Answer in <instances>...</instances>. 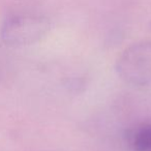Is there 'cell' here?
<instances>
[{
	"mask_svg": "<svg viewBox=\"0 0 151 151\" xmlns=\"http://www.w3.org/2000/svg\"><path fill=\"white\" fill-rule=\"evenodd\" d=\"M118 76L132 86L151 84V40L132 44L116 61Z\"/></svg>",
	"mask_w": 151,
	"mask_h": 151,
	"instance_id": "7a4b0ae2",
	"label": "cell"
},
{
	"mask_svg": "<svg viewBox=\"0 0 151 151\" xmlns=\"http://www.w3.org/2000/svg\"><path fill=\"white\" fill-rule=\"evenodd\" d=\"M126 142L132 151H151V122H142L129 128Z\"/></svg>",
	"mask_w": 151,
	"mask_h": 151,
	"instance_id": "3957f363",
	"label": "cell"
},
{
	"mask_svg": "<svg viewBox=\"0 0 151 151\" xmlns=\"http://www.w3.org/2000/svg\"><path fill=\"white\" fill-rule=\"evenodd\" d=\"M48 18L33 14H18L9 16L1 26L0 34L9 46H29L40 42L50 31Z\"/></svg>",
	"mask_w": 151,
	"mask_h": 151,
	"instance_id": "6da1fadb",
	"label": "cell"
}]
</instances>
